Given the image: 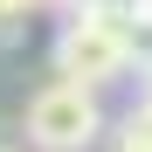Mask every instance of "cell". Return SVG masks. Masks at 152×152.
Here are the masks:
<instances>
[{"mask_svg":"<svg viewBox=\"0 0 152 152\" xmlns=\"http://www.w3.org/2000/svg\"><path fill=\"white\" fill-rule=\"evenodd\" d=\"M132 42H124V7H83V14H62L56 28V76L83 90H104L118 76H132Z\"/></svg>","mask_w":152,"mask_h":152,"instance_id":"cell-1","label":"cell"},{"mask_svg":"<svg viewBox=\"0 0 152 152\" xmlns=\"http://www.w3.org/2000/svg\"><path fill=\"white\" fill-rule=\"evenodd\" d=\"M104 138V104L97 90L69 83V76H48L28 97V145L35 152H90Z\"/></svg>","mask_w":152,"mask_h":152,"instance_id":"cell-2","label":"cell"},{"mask_svg":"<svg viewBox=\"0 0 152 152\" xmlns=\"http://www.w3.org/2000/svg\"><path fill=\"white\" fill-rule=\"evenodd\" d=\"M111 152H152V111H124L118 118V132H111Z\"/></svg>","mask_w":152,"mask_h":152,"instance_id":"cell-3","label":"cell"},{"mask_svg":"<svg viewBox=\"0 0 152 152\" xmlns=\"http://www.w3.org/2000/svg\"><path fill=\"white\" fill-rule=\"evenodd\" d=\"M21 21H28V0H0V48L21 35Z\"/></svg>","mask_w":152,"mask_h":152,"instance_id":"cell-4","label":"cell"},{"mask_svg":"<svg viewBox=\"0 0 152 152\" xmlns=\"http://www.w3.org/2000/svg\"><path fill=\"white\" fill-rule=\"evenodd\" d=\"M138 76H145V97H138V104L152 111V62H138Z\"/></svg>","mask_w":152,"mask_h":152,"instance_id":"cell-5","label":"cell"},{"mask_svg":"<svg viewBox=\"0 0 152 152\" xmlns=\"http://www.w3.org/2000/svg\"><path fill=\"white\" fill-rule=\"evenodd\" d=\"M111 7H138V0H111Z\"/></svg>","mask_w":152,"mask_h":152,"instance_id":"cell-6","label":"cell"},{"mask_svg":"<svg viewBox=\"0 0 152 152\" xmlns=\"http://www.w3.org/2000/svg\"><path fill=\"white\" fill-rule=\"evenodd\" d=\"M0 152H7V145H0Z\"/></svg>","mask_w":152,"mask_h":152,"instance_id":"cell-7","label":"cell"}]
</instances>
